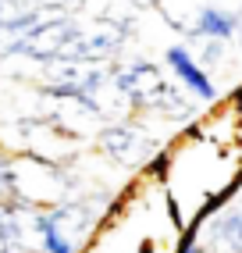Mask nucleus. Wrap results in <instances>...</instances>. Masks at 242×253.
Here are the masks:
<instances>
[{"label": "nucleus", "instance_id": "nucleus-13", "mask_svg": "<svg viewBox=\"0 0 242 253\" xmlns=\"http://www.w3.org/2000/svg\"><path fill=\"white\" fill-rule=\"evenodd\" d=\"M235 36H239V46H242V11L235 14Z\"/></svg>", "mask_w": 242, "mask_h": 253}, {"label": "nucleus", "instance_id": "nucleus-4", "mask_svg": "<svg viewBox=\"0 0 242 253\" xmlns=\"http://www.w3.org/2000/svg\"><path fill=\"white\" fill-rule=\"evenodd\" d=\"M96 143L100 150L107 154L111 161H118L121 168H143L157 157V143L150 139V132L139 125H128V122H118V125H103L96 132Z\"/></svg>", "mask_w": 242, "mask_h": 253}, {"label": "nucleus", "instance_id": "nucleus-5", "mask_svg": "<svg viewBox=\"0 0 242 253\" xmlns=\"http://www.w3.org/2000/svg\"><path fill=\"white\" fill-rule=\"evenodd\" d=\"M121 46H125V25L100 18L93 29H79L57 61H107Z\"/></svg>", "mask_w": 242, "mask_h": 253}, {"label": "nucleus", "instance_id": "nucleus-10", "mask_svg": "<svg viewBox=\"0 0 242 253\" xmlns=\"http://www.w3.org/2000/svg\"><path fill=\"white\" fill-rule=\"evenodd\" d=\"M157 4V11L164 14V22L171 25V29H182V32H189V25H193V0H153Z\"/></svg>", "mask_w": 242, "mask_h": 253}, {"label": "nucleus", "instance_id": "nucleus-11", "mask_svg": "<svg viewBox=\"0 0 242 253\" xmlns=\"http://www.w3.org/2000/svg\"><path fill=\"white\" fill-rule=\"evenodd\" d=\"M157 111H164V114H171V118H185L189 111H193V104L171 86V82H164V89H161V96H157V104H153Z\"/></svg>", "mask_w": 242, "mask_h": 253}, {"label": "nucleus", "instance_id": "nucleus-2", "mask_svg": "<svg viewBox=\"0 0 242 253\" xmlns=\"http://www.w3.org/2000/svg\"><path fill=\"white\" fill-rule=\"evenodd\" d=\"M11 164V185H14V200H22L29 207H54L61 200L79 193V182L64 171V164L40 157L32 150H22V154H7Z\"/></svg>", "mask_w": 242, "mask_h": 253}, {"label": "nucleus", "instance_id": "nucleus-3", "mask_svg": "<svg viewBox=\"0 0 242 253\" xmlns=\"http://www.w3.org/2000/svg\"><path fill=\"white\" fill-rule=\"evenodd\" d=\"M75 32H79V22L72 14L54 11V14H46L43 22H36L32 29L11 36L4 43V54H25L32 61H57L64 54V46L75 40Z\"/></svg>", "mask_w": 242, "mask_h": 253}, {"label": "nucleus", "instance_id": "nucleus-8", "mask_svg": "<svg viewBox=\"0 0 242 253\" xmlns=\"http://www.w3.org/2000/svg\"><path fill=\"white\" fill-rule=\"evenodd\" d=\"M189 36L228 43L235 36V14H224L221 7H200L196 18H193V25H189Z\"/></svg>", "mask_w": 242, "mask_h": 253}, {"label": "nucleus", "instance_id": "nucleus-1", "mask_svg": "<svg viewBox=\"0 0 242 253\" xmlns=\"http://www.w3.org/2000/svg\"><path fill=\"white\" fill-rule=\"evenodd\" d=\"M107 196H68L61 204L40 211V246L43 253H82L100 221Z\"/></svg>", "mask_w": 242, "mask_h": 253}, {"label": "nucleus", "instance_id": "nucleus-9", "mask_svg": "<svg viewBox=\"0 0 242 253\" xmlns=\"http://www.w3.org/2000/svg\"><path fill=\"white\" fill-rule=\"evenodd\" d=\"M217 239L224 243L228 253H242V207H228L217 217Z\"/></svg>", "mask_w": 242, "mask_h": 253}, {"label": "nucleus", "instance_id": "nucleus-6", "mask_svg": "<svg viewBox=\"0 0 242 253\" xmlns=\"http://www.w3.org/2000/svg\"><path fill=\"white\" fill-rule=\"evenodd\" d=\"M164 82L167 79L161 72V64H153V61H132L125 72H114V86L132 107H153Z\"/></svg>", "mask_w": 242, "mask_h": 253}, {"label": "nucleus", "instance_id": "nucleus-7", "mask_svg": "<svg viewBox=\"0 0 242 253\" xmlns=\"http://www.w3.org/2000/svg\"><path fill=\"white\" fill-rule=\"evenodd\" d=\"M164 61H167V68L175 72V79H178L196 100H214V82L206 79V72L200 68V61L189 54L185 46H167Z\"/></svg>", "mask_w": 242, "mask_h": 253}, {"label": "nucleus", "instance_id": "nucleus-12", "mask_svg": "<svg viewBox=\"0 0 242 253\" xmlns=\"http://www.w3.org/2000/svg\"><path fill=\"white\" fill-rule=\"evenodd\" d=\"M14 200V185H11V164H7V154L0 150V204Z\"/></svg>", "mask_w": 242, "mask_h": 253}]
</instances>
